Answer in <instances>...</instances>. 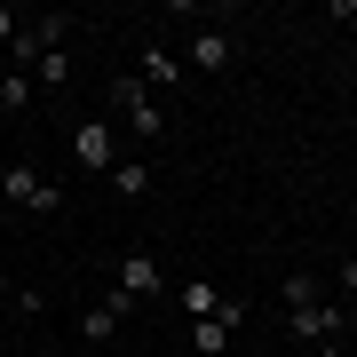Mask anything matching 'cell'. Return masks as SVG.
Listing matches in <instances>:
<instances>
[{"mask_svg":"<svg viewBox=\"0 0 357 357\" xmlns=\"http://www.w3.org/2000/svg\"><path fill=\"white\" fill-rule=\"evenodd\" d=\"M0 206H24V215H56V206H64V191H56V183L40 175L32 159H8V167H0Z\"/></svg>","mask_w":357,"mask_h":357,"instance_id":"6da1fadb","label":"cell"},{"mask_svg":"<svg viewBox=\"0 0 357 357\" xmlns=\"http://www.w3.org/2000/svg\"><path fill=\"white\" fill-rule=\"evenodd\" d=\"M112 112L128 119V128H135L143 143H159V135H167V112H159V96L143 88L135 72H119V79H112Z\"/></svg>","mask_w":357,"mask_h":357,"instance_id":"7a4b0ae2","label":"cell"},{"mask_svg":"<svg viewBox=\"0 0 357 357\" xmlns=\"http://www.w3.org/2000/svg\"><path fill=\"white\" fill-rule=\"evenodd\" d=\"M72 159L88 167V175H112V167H119V128H112V119H79V128H72Z\"/></svg>","mask_w":357,"mask_h":357,"instance_id":"3957f363","label":"cell"},{"mask_svg":"<svg viewBox=\"0 0 357 357\" xmlns=\"http://www.w3.org/2000/svg\"><path fill=\"white\" fill-rule=\"evenodd\" d=\"M286 326H294V342L318 349V342H342L349 333V310L342 302H310V310H286Z\"/></svg>","mask_w":357,"mask_h":357,"instance_id":"277c9868","label":"cell"},{"mask_svg":"<svg viewBox=\"0 0 357 357\" xmlns=\"http://www.w3.org/2000/svg\"><path fill=\"white\" fill-rule=\"evenodd\" d=\"M230 64H238V40H230L222 24H199V32H191V64H183V72H206V79H222Z\"/></svg>","mask_w":357,"mask_h":357,"instance_id":"5b68a950","label":"cell"},{"mask_svg":"<svg viewBox=\"0 0 357 357\" xmlns=\"http://www.w3.org/2000/svg\"><path fill=\"white\" fill-rule=\"evenodd\" d=\"M119 318H128V294H103L88 318H79V342H88V349H112L119 342Z\"/></svg>","mask_w":357,"mask_h":357,"instance_id":"8992f818","label":"cell"},{"mask_svg":"<svg viewBox=\"0 0 357 357\" xmlns=\"http://www.w3.org/2000/svg\"><path fill=\"white\" fill-rule=\"evenodd\" d=\"M135 79H143L151 96H159V88H183L191 72H183V56H175V48H159V40H151V48L135 56Z\"/></svg>","mask_w":357,"mask_h":357,"instance_id":"52a82bcc","label":"cell"},{"mask_svg":"<svg viewBox=\"0 0 357 357\" xmlns=\"http://www.w3.org/2000/svg\"><path fill=\"white\" fill-rule=\"evenodd\" d=\"M119 294H128V302H151V294H167V278H159V262L143 255V246H135L128 262H119Z\"/></svg>","mask_w":357,"mask_h":357,"instance_id":"ba28073f","label":"cell"},{"mask_svg":"<svg viewBox=\"0 0 357 357\" xmlns=\"http://www.w3.org/2000/svg\"><path fill=\"white\" fill-rule=\"evenodd\" d=\"M238 318H246L238 302H222V318H191V349H199V357H222V349H230V326H238Z\"/></svg>","mask_w":357,"mask_h":357,"instance_id":"9c48e42d","label":"cell"},{"mask_svg":"<svg viewBox=\"0 0 357 357\" xmlns=\"http://www.w3.org/2000/svg\"><path fill=\"white\" fill-rule=\"evenodd\" d=\"M103 183H112L119 199H151V159H119V167H112Z\"/></svg>","mask_w":357,"mask_h":357,"instance_id":"30bf717a","label":"cell"},{"mask_svg":"<svg viewBox=\"0 0 357 357\" xmlns=\"http://www.w3.org/2000/svg\"><path fill=\"white\" fill-rule=\"evenodd\" d=\"M222 302L230 294H215L206 278H183V318H222Z\"/></svg>","mask_w":357,"mask_h":357,"instance_id":"8fae6325","label":"cell"},{"mask_svg":"<svg viewBox=\"0 0 357 357\" xmlns=\"http://www.w3.org/2000/svg\"><path fill=\"white\" fill-rule=\"evenodd\" d=\"M64 79H72V48H48L32 64V88H64Z\"/></svg>","mask_w":357,"mask_h":357,"instance_id":"7c38bea8","label":"cell"},{"mask_svg":"<svg viewBox=\"0 0 357 357\" xmlns=\"http://www.w3.org/2000/svg\"><path fill=\"white\" fill-rule=\"evenodd\" d=\"M278 302L286 310H310V302H318V278H310V270H286V278H278Z\"/></svg>","mask_w":357,"mask_h":357,"instance_id":"4fadbf2b","label":"cell"},{"mask_svg":"<svg viewBox=\"0 0 357 357\" xmlns=\"http://www.w3.org/2000/svg\"><path fill=\"white\" fill-rule=\"evenodd\" d=\"M40 88H32V79L24 72H8V79H0V112H24V103H32Z\"/></svg>","mask_w":357,"mask_h":357,"instance_id":"5bb4252c","label":"cell"},{"mask_svg":"<svg viewBox=\"0 0 357 357\" xmlns=\"http://www.w3.org/2000/svg\"><path fill=\"white\" fill-rule=\"evenodd\" d=\"M24 32V8H8V0H0V56H8V40Z\"/></svg>","mask_w":357,"mask_h":357,"instance_id":"9a60e30c","label":"cell"},{"mask_svg":"<svg viewBox=\"0 0 357 357\" xmlns=\"http://www.w3.org/2000/svg\"><path fill=\"white\" fill-rule=\"evenodd\" d=\"M333 286H342V294H357V255H349L342 270H333Z\"/></svg>","mask_w":357,"mask_h":357,"instance_id":"2e32d148","label":"cell"},{"mask_svg":"<svg viewBox=\"0 0 357 357\" xmlns=\"http://www.w3.org/2000/svg\"><path fill=\"white\" fill-rule=\"evenodd\" d=\"M310 357H349V349H342V342H318V349H310Z\"/></svg>","mask_w":357,"mask_h":357,"instance_id":"e0dca14e","label":"cell"},{"mask_svg":"<svg viewBox=\"0 0 357 357\" xmlns=\"http://www.w3.org/2000/svg\"><path fill=\"white\" fill-rule=\"evenodd\" d=\"M0 302H16V286H8V278H0Z\"/></svg>","mask_w":357,"mask_h":357,"instance_id":"ac0fdd59","label":"cell"},{"mask_svg":"<svg viewBox=\"0 0 357 357\" xmlns=\"http://www.w3.org/2000/svg\"><path fill=\"white\" fill-rule=\"evenodd\" d=\"M0 79H8V56H0Z\"/></svg>","mask_w":357,"mask_h":357,"instance_id":"d6986e66","label":"cell"},{"mask_svg":"<svg viewBox=\"0 0 357 357\" xmlns=\"http://www.w3.org/2000/svg\"><path fill=\"white\" fill-rule=\"evenodd\" d=\"M88 357H103V349H88Z\"/></svg>","mask_w":357,"mask_h":357,"instance_id":"ffe728a7","label":"cell"}]
</instances>
